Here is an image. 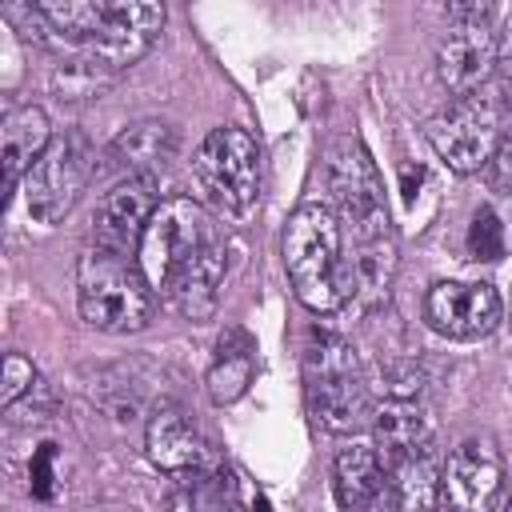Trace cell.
Masks as SVG:
<instances>
[{
  "label": "cell",
  "mask_w": 512,
  "mask_h": 512,
  "mask_svg": "<svg viewBox=\"0 0 512 512\" xmlns=\"http://www.w3.org/2000/svg\"><path fill=\"white\" fill-rule=\"evenodd\" d=\"M324 176L332 192V212L348 244L356 304H376L388 296V284L396 276V232L384 200V180L356 136H344L328 148Z\"/></svg>",
  "instance_id": "6da1fadb"
},
{
  "label": "cell",
  "mask_w": 512,
  "mask_h": 512,
  "mask_svg": "<svg viewBox=\"0 0 512 512\" xmlns=\"http://www.w3.org/2000/svg\"><path fill=\"white\" fill-rule=\"evenodd\" d=\"M280 252H284L292 292L300 296L304 308L328 316L356 304V276H352L344 232L332 204H320V200L300 204L284 224Z\"/></svg>",
  "instance_id": "7a4b0ae2"
},
{
  "label": "cell",
  "mask_w": 512,
  "mask_h": 512,
  "mask_svg": "<svg viewBox=\"0 0 512 512\" xmlns=\"http://www.w3.org/2000/svg\"><path fill=\"white\" fill-rule=\"evenodd\" d=\"M76 308L100 332H140L156 312V288L132 256L88 244L76 264Z\"/></svg>",
  "instance_id": "3957f363"
},
{
  "label": "cell",
  "mask_w": 512,
  "mask_h": 512,
  "mask_svg": "<svg viewBox=\"0 0 512 512\" xmlns=\"http://www.w3.org/2000/svg\"><path fill=\"white\" fill-rule=\"evenodd\" d=\"M304 392L316 424L328 432H352L368 420V388L356 348L336 332L312 336L304 352Z\"/></svg>",
  "instance_id": "277c9868"
},
{
  "label": "cell",
  "mask_w": 512,
  "mask_h": 512,
  "mask_svg": "<svg viewBox=\"0 0 512 512\" xmlns=\"http://www.w3.org/2000/svg\"><path fill=\"white\" fill-rule=\"evenodd\" d=\"M192 176L220 216H248L260 200V148L252 132L236 124L212 128L192 152Z\"/></svg>",
  "instance_id": "5b68a950"
},
{
  "label": "cell",
  "mask_w": 512,
  "mask_h": 512,
  "mask_svg": "<svg viewBox=\"0 0 512 512\" xmlns=\"http://www.w3.org/2000/svg\"><path fill=\"white\" fill-rule=\"evenodd\" d=\"M216 236H224V232H220V224L212 220V212L204 204H196L192 196H168L152 212V220H148V228H144L132 260L144 272V280L160 292L164 280H168V272L188 252H196L200 244H208Z\"/></svg>",
  "instance_id": "8992f818"
},
{
  "label": "cell",
  "mask_w": 512,
  "mask_h": 512,
  "mask_svg": "<svg viewBox=\"0 0 512 512\" xmlns=\"http://www.w3.org/2000/svg\"><path fill=\"white\" fill-rule=\"evenodd\" d=\"M92 176H96V148L88 144V136L84 132L52 136V144L44 148V156L24 176L28 212L40 224L64 220L72 212V204L80 200V192L88 188Z\"/></svg>",
  "instance_id": "52a82bcc"
},
{
  "label": "cell",
  "mask_w": 512,
  "mask_h": 512,
  "mask_svg": "<svg viewBox=\"0 0 512 512\" xmlns=\"http://www.w3.org/2000/svg\"><path fill=\"white\" fill-rule=\"evenodd\" d=\"M424 140L452 172L468 176V172H480L492 164L504 136H500L496 108L484 96H468V100H452L444 112H436L424 124Z\"/></svg>",
  "instance_id": "ba28073f"
},
{
  "label": "cell",
  "mask_w": 512,
  "mask_h": 512,
  "mask_svg": "<svg viewBox=\"0 0 512 512\" xmlns=\"http://www.w3.org/2000/svg\"><path fill=\"white\" fill-rule=\"evenodd\" d=\"M164 4L152 0H100V24L96 36L84 52L76 56H92L112 72L132 68L140 56H148V48L160 40L164 28Z\"/></svg>",
  "instance_id": "9c48e42d"
},
{
  "label": "cell",
  "mask_w": 512,
  "mask_h": 512,
  "mask_svg": "<svg viewBox=\"0 0 512 512\" xmlns=\"http://www.w3.org/2000/svg\"><path fill=\"white\" fill-rule=\"evenodd\" d=\"M440 496L452 512H500L504 460L488 436L460 440L440 468Z\"/></svg>",
  "instance_id": "30bf717a"
},
{
  "label": "cell",
  "mask_w": 512,
  "mask_h": 512,
  "mask_svg": "<svg viewBox=\"0 0 512 512\" xmlns=\"http://www.w3.org/2000/svg\"><path fill=\"white\" fill-rule=\"evenodd\" d=\"M504 316L500 292L484 280H440L424 296V320L448 340H480Z\"/></svg>",
  "instance_id": "8fae6325"
},
{
  "label": "cell",
  "mask_w": 512,
  "mask_h": 512,
  "mask_svg": "<svg viewBox=\"0 0 512 512\" xmlns=\"http://www.w3.org/2000/svg\"><path fill=\"white\" fill-rule=\"evenodd\" d=\"M160 208L156 176H132L108 188L92 212V248L116 252V256H136V244Z\"/></svg>",
  "instance_id": "7c38bea8"
},
{
  "label": "cell",
  "mask_w": 512,
  "mask_h": 512,
  "mask_svg": "<svg viewBox=\"0 0 512 512\" xmlns=\"http://www.w3.org/2000/svg\"><path fill=\"white\" fill-rule=\"evenodd\" d=\"M500 40L488 20H452L448 36L436 44V76L456 96L468 100L496 72Z\"/></svg>",
  "instance_id": "4fadbf2b"
},
{
  "label": "cell",
  "mask_w": 512,
  "mask_h": 512,
  "mask_svg": "<svg viewBox=\"0 0 512 512\" xmlns=\"http://www.w3.org/2000/svg\"><path fill=\"white\" fill-rule=\"evenodd\" d=\"M232 256H228V240L216 236L208 244H200L196 252H188L164 280V300L172 304V312H180L184 320H208L220 308L224 296V280H228Z\"/></svg>",
  "instance_id": "5bb4252c"
},
{
  "label": "cell",
  "mask_w": 512,
  "mask_h": 512,
  "mask_svg": "<svg viewBox=\"0 0 512 512\" xmlns=\"http://www.w3.org/2000/svg\"><path fill=\"white\" fill-rule=\"evenodd\" d=\"M372 448L380 464L392 472L424 452H432V416L420 400H396L388 396L372 412Z\"/></svg>",
  "instance_id": "9a60e30c"
},
{
  "label": "cell",
  "mask_w": 512,
  "mask_h": 512,
  "mask_svg": "<svg viewBox=\"0 0 512 512\" xmlns=\"http://www.w3.org/2000/svg\"><path fill=\"white\" fill-rule=\"evenodd\" d=\"M144 448H148V460L160 468V472H196L208 456L204 448V436L200 428L192 424L188 412H180L176 404H160L152 416H148V428H144Z\"/></svg>",
  "instance_id": "2e32d148"
},
{
  "label": "cell",
  "mask_w": 512,
  "mask_h": 512,
  "mask_svg": "<svg viewBox=\"0 0 512 512\" xmlns=\"http://www.w3.org/2000/svg\"><path fill=\"white\" fill-rule=\"evenodd\" d=\"M172 156H176V132H172L164 120H136V124L120 128V132L108 140V148H104L108 168L124 172V180H132V176H152V172L164 168Z\"/></svg>",
  "instance_id": "e0dca14e"
},
{
  "label": "cell",
  "mask_w": 512,
  "mask_h": 512,
  "mask_svg": "<svg viewBox=\"0 0 512 512\" xmlns=\"http://www.w3.org/2000/svg\"><path fill=\"white\" fill-rule=\"evenodd\" d=\"M48 144H52V128H48L44 108L20 104V108H8V112H4V124H0L4 192H12V188L32 172V164L44 156Z\"/></svg>",
  "instance_id": "ac0fdd59"
},
{
  "label": "cell",
  "mask_w": 512,
  "mask_h": 512,
  "mask_svg": "<svg viewBox=\"0 0 512 512\" xmlns=\"http://www.w3.org/2000/svg\"><path fill=\"white\" fill-rule=\"evenodd\" d=\"M336 492L344 512H380L388 492V468L380 464L372 444H348L336 452Z\"/></svg>",
  "instance_id": "d6986e66"
},
{
  "label": "cell",
  "mask_w": 512,
  "mask_h": 512,
  "mask_svg": "<svg viewBox=\"0 0 512 512\" xmlns=\"http://www.w3.org/2000/svg\"><path fill=\"white\" fill-rule=\"evenodd\" d=\"M252 372H256V356H252V340L232 328L220 336L216 344V356L208 364V396L212 404H232L248 392L252 384Z\"/></svg>",
  "instance_id": "ffe728a7"
},
{
  "label": "cell",
  "mask_w": 512,
  "mask_h": 512,
  "mask_svg": "<svg viewBox=\"0 0 512 512\" xmlns=\"http://www.w3.org/2000/svg\"><path fill=\"white\" fill-rule=\"evenodd\" d=\"M120 72L104 68L100 60L92 56H68L64 64H56L52 72V88L60 92V100H100V92H108L116 84Z\"/></svg>",
  "instance_id": "44dd1931"
},
{
  "label": "cell",
  "mask_w": 512,
  "mask_h": 512,
  "mask_svg": "<svg viewBox=\"0 0 512 512\" xmlns=\"http://www.w3.org/2000/svg\"><path fill=\"white\" fill-rule=\"evenodd\" d=\"M32 388H36V364L28 356H20V352H8L4 356V380H0V404L12 408Z\"/></svg>",
  "instance_id": "7402d4cb"
},
{
  "label": "cell",
  "mask_w": 512,
  "mask_h": 512,
  "mask_svg": "<svg viewBox=\"0 0 512 512\" xmlns=\"http://www.w3.org/2000/svg\"><path fill=\"white\" fill-rule=\"evenodd\" d=\"M496 88H500V104L512 112V36H508V44L500 48V60H496Z\"/></svg>",
  "instance_id": "603a6c76"
},
{
  "label": "cell",
  "mask_w": 512,
  "mask_h": 512,
  "mask_svg": "<svg viewBox=\"0 0 512 512\" xmlns=\"http://www.w3.org/2000/svg\"><path fill=\"white\" fill-rule=\"evenodd\" d=\"M492 172H496V184L512 192V136L500 140V148H496V156H492Z\"/></svg>",
  "instance_id": "cb8c5ba5"
},
{
  "label": "cell",
  "mask_w": 512,
  "mask_h": 512,
  "mask_svg": "<svg viewBox=\"0 0 512 512\" xmlns=\"http://www.w3.org/2000/svg\"><path fill=\"white\" fill-rule=\"evenodd\" d=\"M476 220L484 224V232H496V216H492L488 208H484V212H476ZM472 248H476V252H480L484 260H492V252H500L496 244H492V248H484V244H480V232H472Z\"/></svg>",
  "instance_id": "d4e9b609"
},
{
  "label": "cell",
  "mask_w": 512,
  "mask_h": 512,
  "mask_svg": "<svg viewBox=\"0 0 512 512\" xmlns=\"http://www.w3.org/2000/svg\"><path fill=\"white\" fill-rule=\"evenodd\" d=\"M500 512H512V496H508V500H504V504H500Z\"/></svg>",
  "instance_id": "484cf974"
}]
</instances>
